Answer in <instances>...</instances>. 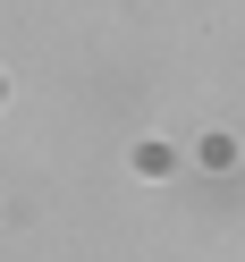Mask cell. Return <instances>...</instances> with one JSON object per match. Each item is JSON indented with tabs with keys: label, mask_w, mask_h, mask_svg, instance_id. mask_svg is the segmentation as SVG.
<instances>
[]
</instances>
